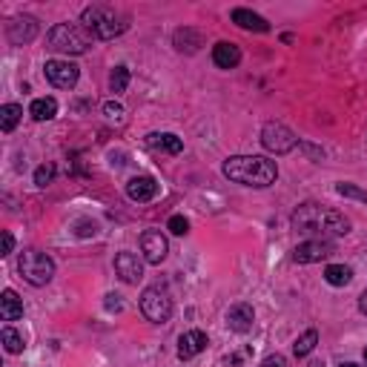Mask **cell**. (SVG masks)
Wrapping results in <instances>:
<instances>
[{
  "mask_svg": "<svg viewBox=\"0 0 367 367\" xmlns=\"http://www.w3.org/2000/svg\"><path fill=\"white\" fill-rule=\"evenodd\" d=\"M158 181L152 178V175H135V178H129V184H126V195H129V201H135V204H147V201H152L155 195H158Z\"/></svg>",
  "mask_w": 367,
  "mask_h": 367,
  "instance_id": "13",
  "label": "cell"
},
{
  "mask_svg": "<svg viewBox=\"0 0 367 367\" xmlns=\"http://www.w3.org/2000/svg\"><path fill=\"white\" fill-rule=\"evenodd\" d=\"M167 229L172 236H187L190 233V221L184 218V215H172L169 221H167Z\"/></svg>",
  "mask_w": 367,
  "mask_h": 367,
  "instance_id": "29",
  "label": "cell"
},
{
  "mask_svg": "<svg viewBox=\"0 0 367 367\" xmlns=\"http://www.w3.org/2000/svg\"><path fill=\"white\" fill-rule=\"evenodd\" d=\"M126 86H129V69L126 66H115L112 75H109V92L121 95V92H126Z\"/></svg>",
  "mask_w": 367,
  "mask_h": 367,
  "instance_id": "26",
  "label": "cell"
},
{
  "mask_svg": "<svg viewBox=\"0 0 367 367\" xmlns=\"http://www.w3.org/2000/svg\"><path fill=\"white\" fill-rule=\"evenodd\" d=\"M336 193H339L342 198H353V201H359V204H367V190L356 187V184L342 181V184H336Z\"/></svg>",
  "mask_w": 367,
  "mask_h": 367,
  "instance_id": "27",
  "label": "cell"
},
{
  "mask_svg": "<svg viewBox=\"0 0 367 367\" xmlns=\"http://www.w3.org/2000/svg\"><path fill=\"white\" fill-rule=\"evenodd\" d=\"M299 150H301L310 161H321V158H325V150H318V147H313V144H307V141H299Z\"/></svg>",
  "mask_w": 367,
  "mask_h": 367,
  "instance_id": "30",
  "label": "cell"
},
{
  "mask_svg": "<svg viewBox=\"0 0 367 367\" xmlns=\"http://www.w3.org/2000/svg\"><path fill=\"white\" fill-rule=\"evenodd\" d=\"M52 181H55V167H52V164H43V167L35 169V184H37L40 190H46Z\"/></svg>",
  "mask_w": 367,
  "mask_h": 367,
  "instance_id": "28",
  "label": "cell"
},
{
  "mask_svg": "<svg viewBox=\"0 0 367 367\" xmlns=\"http://www.w3.org/2000/svg\"><path fill=\"white\" fill-rule=\"evenodd\" d=\"M92 43V35L78 23H58L46 35V49L61 55H83Z\"/></svg>",
  "mask_w": 367,
  "mask_h": 367,
  "instance_id": "4",
  "label": "cell"
},
{
  "mask_svg": "<svg viewBox=\"0 0 367 367\" xmlns=\"http://www.w3.org/2000/svg\"><path fill=\"white\" fill-rule=\"evenodd\" d=\"M253 325H255V310H253V304L239 301V304H233V307L227 310V327L233 330V333H250Z\"/></svg>",
  "mask_w": 367,
  "mask_h": 367,
  "instance_id": "14",
  "label": "cell"
},
{
  "mask_svg": "<svg viewBox=\"0 0 367 367\" xmlns=\"http://www.w3.org/2000/svg\"><path fill=\"white\" fill-rule=\"evenodd\" d=\"M0 315H4V321H18L23 315V299L15 290H4V296H0Z\"/></svg>",
  "mask_w": 367,
  "mask_h": 367,
  "instance_id": "20",
  "label": "cell"
},
{
  "mask_svg": "<svg viewBox=\"0 0 367 367\" xmlns=\"http://www.w3.org/2000/svg\"><path fill=\"white\" fill-rule=\"evenodd\" d=\"M315 344H318V330H304V333L296 339L293 353H296L299 359H304V356H310V353L315 350Z\"/></svg>",
  "mask_w": 367,
  "mask_h": 367,
  "instance_id": "23",
  "label": "cell"
},
{
  "mask_svg": "<svg viewBox=\"0 0 367 367\" xmlns=\"http://www.w3.org/2000/svg\"><path fill=\"white\" fill-rule=\"evenodd\" d=\"M43 75H46V80H49L52 86H58V89H72L78 83V78H80V69L72 61H46Z\"/></svg>",
  "mask_w": 367,
  "mask_h": 367,
  "instance_id": "8",
  "label": "cell"
},
{
  "mask_svg": "<svg viewBox=\"0 0 367 367\" xmlns=\"http://www.w3.org/2000/svg\"><path fill=\"white\" fill-rule=\"evenodd\" d=\"M339 367H361V364H356V361H342Z\"/></svg>",
  "mask_w": 367,
  "mask_h": 367,
  "instance_id": "38",
  "label": "cell"
},
{
  "mask_svg": "<svg viewBox=\"0 0 367 367\" xmlns=\"http://www.w3.org/2000/svg\"><path fill=\"white\" fill-rule=\"evenodd\" d=\"M12 250H15V239H12V233H4V247H0V255H12Z\"/></svg>",
  "mask_w": 367,
  "mask_h": 367,
  "instance_id": "34",
  "label": "cell"
},
{
  "mask_svg": "<svg viewBox=\"0 0 367 367\" xmlns=\"http://www.w3.org/2000/svg\"><path fill=\"white\" fill-rule=\"evenodd\" d=\"M364 364H367V347H364Z\"/></svg>",
  "mask_w": 367,
  "mask_h": 367,
  "instance_id": "40",
  "label": "cell"
},
{
  "mask_svg": "<svg viewBox=\"0 0 367 367\" xmlns=\"http://www.w3.org/2000/svg\"><path fill=\"white\" fill-rule=\"evenodd\" d=\"M29 115L35 121H52L58 115V101L55 98H37V101H32Z\"/></svg>",
  "mask_w": 367,
  "mask_h": 367,
  "instance_id": "22",
  "label": "cell"
},
{
  "mask_svg": "<svg viewBox=\"0 0 367 367\" xmlns=\"http://www.w3.org/2000/svg\"><path fill=\"white\" fill-rule=\"evenodd\" d=\"M247 356H250V350H244V353H233V356H227L224 361H227V364H241Z\"/></svg>",
  "mask_w": 367,
  "mask_h": 367,
  "instance_id": "35",
  "label": "cell"
},
{
  "mask_svg": "<svg viewBox=\"0 0 367 367\" xmlns=\"http://www.w3.org/2000/svg\"><path fill=\"white\" fill-rule=\"evenodd\" d=\"M20 118H23V107H18V104H6L4 109H0V129H4V132H12V129L18 126Z\"/></svg>",
  "mask_w": 367,
  "mask_h": 367,
  "instance_id": "24",
  "label": "cell"
},
{
  "mask_svg": "<svg viewBox=\"0 0 367 367\" xmlns=\"http://www.w3.org/2000/svg\"><path fill=\"white\" fill-rule=\"evenodd\" d=\"M147 144L152 150H161V152H169V155H178L184 150V141L172 132H152V135H147Z\"/></svg>",
  "mask_w": 367,
  "mask_h": 367,
  "instance_id": "18",
  "label": "cell"
},
{
  "mask_svg": "<svg viewBox=\"0 0 367 367\" xmlns=\"http://www.w3.org/2000/svg\"><path fill=\"white\" fill-rule=\"evenodd\" d=\"M0 342H4L6 353H23V350H26V339H23V333H18L15 327H6L4 333H0Z\"/></svg>",
  "mask_w": 367,
  "mask_h": 367,
  "instance_id": "25",
  "label": "cell"
},
{
  "mask_svg": "<svg viewBox=\"0 0 367 367\" xmlns=\"http://www.w3.org/2000/svg\"><path fill=\"white\" fill-rule=\"evenodd\" d=\"M212 64L218 69H236L241 64V49L236 43H229V40H218L212 46Z\"/></svg>",
  "mask_w": 367,
  "mask_h": 367,
  "instance_id": "16",
  "label": "cell"
},
{
  "mask_svg": "<svg viewBox=\"0 0 367 367\" xmlns=\"http://www.w3.org/2000/svg\"><path fill=\"white\" fill-rule=\"evenodd\" d=\"M221 172L229 181L244 184V187H255V190L270 187V184H275V178H279L275 161H270L264 155H233V158L224 161Z\"/></svg>",
  "mask_w": 367,
  "mask_h": 367,
  "instance_id": "2",
  "label": "cell"
},
{
  "mask_svg": "<svg viewBox=\"0 0 367 367\" xmlns=\"http://www.w3.org/2000/svg\"><path fill=\"white\" fill-rule=\"evenodd\" d=\"M333 253H336V247H333L330 241L310 239V241H304V244H299V247L293 250V261H296V264H315V261L327 258V255H333Z\"/></svg>",
  "mask_w": 367,
  "mask_h": 367,
  "instance_id": "11",
  "label": "cell"
},
{
  "mask_svg": "<svg viewBox=\"0 0 367 367\" xmlns=\"http://www.w3.org/2000/svg\"><path fill=\"white\" fill-rule=\"evenodd\" d=\"M169 253V241L167 236L161 233V229H147V233L141 236V258L147 264H161Z\"/></svg>",
  "mask_w": 367,
  "mask_h": 367,
  "instance_id": "9",
  "label": "cell"
},
{
  "mask_svg": "<svg viewBox=\"0 0 367 367\" xmlns=\"http://www.w3.org/2000/svg\"><path fill=\"white\" fill-rule=\"evenodd\" d=\"M141 313L152 321V325H167L172 318V296L167 287L152 284L141 293Z\"/></svg>",
  "mask_w": 367,
  "mask_h": 367,
  "instance_id": "7",
  "label": "cell"
},
{
  "mask_svg": "<svg viewBox=\"0 0 367 367\" xmlns=\"http://www.w3.org/2000/svg\"><path fill=\"white\" fill-rule=\"evenodd\" d=\"M98 233V224H92V221H80V229H78V236H95Z\"/></svg>",
  "mask_w": 367,
  "mask_h": 367,
  "instance_id": "33",
  "label": "cell"
},
{
  "mask_svg": "<svg viewBox=\"0 0 367 367\" xmlns=\"http://www.w3.org/2000/svg\"><path fill=\"white\" fill-rule=\"evenodd\" d=\"M293 229L301 236H310V239H321V241H330V239H339V236H347L350 233V218L339 210H327L321 204H301L293 218H290Z\"/></svg>",
  "mask_w": 367,
  "mask_h": 367,
  "instance_id": "1",
  "label": "cell"
},
{
  "mask_svg": "<svg viewBox=\"0 0 367 367\" xmlns=\"http://www.w3.org/2000/svg\"><path fill=\"white\" fill-rule=\"evenodd\" d=\"M261 367H287V359H284L282 353H272V356H267V359L261 361Z\"/></svg>",
  "mask_w": 367,
  "mask_h": 367,
  "instance_id": "31",
  "label": "cell"
},
{
  "mask_svg": "<svg viewBox=\"0 0 367 367\" xmlns=\"http://www.w3.org/2000/svg\"><path fill=\"white\" fill-rule=\"evenodd\" d=\"M261 147L272 155H287L299 147V138L290 126H284L282 121H267L261 126Z\"/></svg>",
  "mask_w": 367,
  "mask_h": 367,
  "instance_id": "6",
  "label": "cell"
},
{
  "mask_svg": "<svg viewBox=\"0 0 367 367\" xmlns=\"http://www.w3.org/2000/svg\"><path fill=\"white\" fill-rule=\"evenodd\" d=\"M172 46H175L178 52H184V55H193V52H198L201 46H204V35H201L198 29L184 26V29H178V32L172 35Z\"/></svg>",
  "mask_w": 367,
  "mask_h": 367,
  "instance_id": "17",
  "label": "cell"
},
{
  "mask_svg": "<svg viewBox=\"0 0 367 367\" xmlns=\"http://www.w3.org/2000/svg\"><path fill=\"white\" fill-rule=\"evenodd\" d=\"M104 112H107L109 118H118V121L124 118V107H121V104H115V101H107V104H104Z\"/></svg>",
  "mask_w": 367,
  "mask_h": 367,
  "instance_id": "32",
  "label": "cell"
},
{
  "mask_svg": "<svg viewBox=\"0 0 367 367\" xmlns=\"http://www.w3.org/2000/svg\"><path fill=\"white\" fill-rule=\"evenodd\" d=\"M118 299H121V296H107V310H115V313H118V310H121V301H118Z\"/></svg>",
  "mask_w": 367,
  "mask_h": 367,
  "instance_id": "36",
  "label": "cell"
},
{
  "mask_svg": "<svg viewBox=\"0 0 367 367\" xmlns=\"http://www.w3.org/2000/svg\"><path fill=\"white\" fill-rule=\"evenodd\" d=\"M18 272L32 287H46L55 279V261L40 250H23L18 258Z\"/></svg>",
  "mask_w": 367,
  "mask_h": 367,
  "instance_id": "5",
  "label": "cell"
},
{
  "mask_svg": "<svg viewBox=\"0 0 367 367\" xmlns=\"http://www.w3.org/2000/svg\"><path fill=\"white\" fill-rule=\"evenodd\" d=\"M37 32H40V26H37V20H35L32 15H18V18H12V20L6 23V37H9V43H15V46L32 43V40L37 37Z\"/></svg>",
  "mask_w": 367,
  "mask_h": 367,
  "instance_id": "10",
  "label": "cell"
},
{
  "mask_svg": "<svg viewBox=\"0 0 367 367\" xmlns=\"http://www.w3.org/2000/svg\"><path fill=\"white\" fill-rule=\"evenodd\" d=\"M359 310L367 315V290H364V293H361V299H359Z\"/></svg>",
  "mask_w": 367,
  "mask_h": 367,
  "instance_id": "37",
  "label": "cell"
},
{
  "mask_svg": "<svg viewBox=\"0 0 367 367\" xmlns=\"http://www.w3.org/2000/svg\"><path fill=\"white\" fill-rule=\"evenodd\" d=\"M80 23L92 37H101V40H112L121 37L129 29V15L115 9V6H101V4H92L80 12Z\"/></svg>",
  "mask_w": 367,
  "mask_h": 367,
  "instance_id": "3",
  "label": "cell"
},
{
  "mask_svg": "<svg viewBox=\"0 0 367 367\" xmlns=\"http://www.w3.org/2000/svg\"><path fill=\"white\" fill-rule=\"evenodd\" d=\"M115 272H118V279L126 282V284H138L144 279V261L138 258L135 253L124 250L115 255Z\"/></svg>",
  "mask_w": 367,
  "mask_h": 367,
  "instance_id": "12",
  "label": "cell"
},
{
  "mask_svg": "<svg viewBox=\"0 0 367 367\" xmlns=\"http://www.w3.org/2000/svg\"><path fill=\"white\" fill-rule=\"evenodd\" d=\"M207 344H210V339H207L204 330H187V333H181V339H178V359H181V361H190V359H195L198 353H204Z\"/></svg>",
  "mask_w": 367,
  "mask_h": 367,
  "instance_id": "15",
  "label": "cell"
},
{
  "mask_svg": "<svg viewBox=\"0 0 367 367\" xmlns=\"http://www.w3.org/2000/svg\"><path fill=\"white\" fill-rule=\"evenodd\" d=\"M229 18H233L236 26H241L247 32H270V23L261 15L250 12V9H233V15H229Z\"/></svg>",
  "mask_w": 367,
  "mask_h": 367,
  "instance_id": "19",
  "label": "cell"
},
{
  "mask_svg": "<svg viewBox=\"0 0 367 367\" xmlns=\"http://www.w3.org/2000/svg\"><path fill=\"white\" fill-rule=\"evenodd\" d=\"M325 282L333 287H347L353 282V270L347 264H327L325 267Z\"/></svg>",
  "mask_w": 367,
  "mask_h": 367,
  "instance_id": "21",
  "label": "cell"
},
{
  "mask_svg": "<svg viewBox=\"0 0 367 367\" xmlns=\"http://www.w3.org/2000/svg\"><path fill=\"white\" fill-rule=\"evenodd\" d=\"M310 367H325V361H310Z\"/></svg>",
  "mask_w": 367,
  "mask_h": 367,
  "instance_id": "39",
  "label": "cell"
}]
</instances>
